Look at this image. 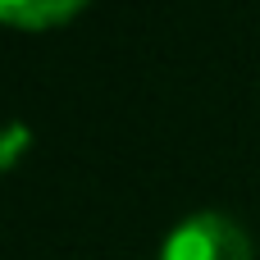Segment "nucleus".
<instances>
[{
    "instance_id": "obj_1",
    "label": "nucleus",
    "mask_w": 260,
    "mask_h": 260,
    "mask_svg": "<svg viewBox=\"0 0 260 260\" xmlns=\"http://www.w3.org/2000/svg\"><path fill=\"white\" fill-rule=\"evenodd\" d=\"M160 260H256V247L238 219L219 210H201L169 229Z\"/></svg>"
},
{
    "instance_id": "obj_2",
    "label": "nucleus",
    "mask_w": 260,
    "mask_h": 260,
    "mask_svg": "<svg viewBox=\"0 0 260 260\" xmlns=\"http://www.w3.org/2000/svg\"><path fill=\"white\" fill-rule=\"evenodd\" d=\"M82 14V0H0V23L23 27V32H50L69 18Z\"/></svg>"
}]
</instances>
